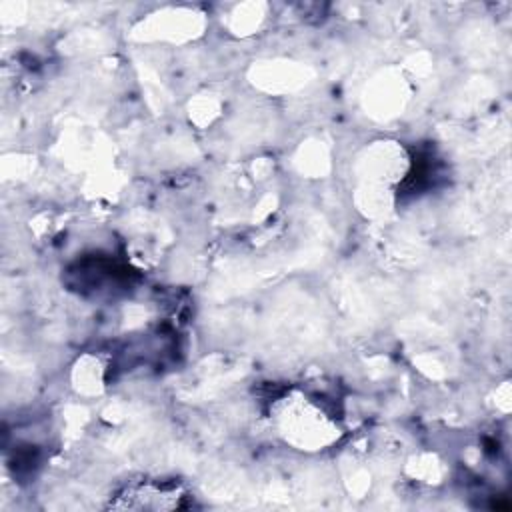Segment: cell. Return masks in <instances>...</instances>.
<instances>
[{"label":"cell","mask_w":512,"mask_h":512,"mask_svg":"<svg viewBox=\"0 0 512 512\" xmlns=\"http://www.w3.org/2000/svg\"><path fill=\"white\" fill-rule=\"evenodd\" d=\"M190 494L176 482L168 480H140L122 488L114 500H110V508L114 510H172L190 506L184 500Z\"/></svg>","instance_id":"1"}]
</instances>
